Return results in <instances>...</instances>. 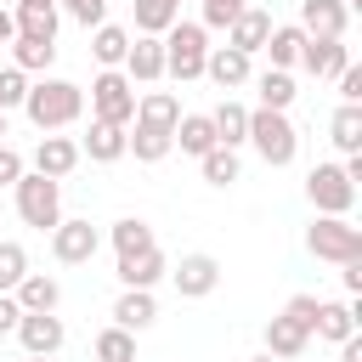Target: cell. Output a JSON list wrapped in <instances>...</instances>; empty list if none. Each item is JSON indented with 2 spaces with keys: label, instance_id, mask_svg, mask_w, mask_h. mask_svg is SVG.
<instances>
[{
  "label": "cell",
  "instance_id": "6da1fadb",
  "mask_svg": "<svg viewBox=\"0 0 362 362\" xmlns=\"http://www.w3.org/2000/svg\"><path fill=\"white\" fill-rule=\"evenodd\" d=\"M23 113H28L34 130H68V124H79V113H85V90H79L74 79H57V74L28 79Z\"/></svg>",
  "mask_w": 362,
  "mask_h": 362
},
{
  "label": "cell",
  "instance_id": "7a4b0ae2",
  "mask_svg": "<svg viewBox=\"0 0 362 362\" xmlns=\"http://www.w3.org/2000/svg\"><path fill=\"white\" fill-rule=\"evenodd\" d=\"M158 40H164V79H175V85L204 79V57H209V28L204 23H170Z\"/></svg>",
  "mask_w": 362,
  "mask_h": 362
},
{
  "label": "cell",
  "instance_id": "3957f363",
  "mask_svg": "<svg viewBox=\"0 0 362 362\" xmlns=\"http://www.w3.org/2000/svg\"><path fill=\"white\" fill-rule=\"evenodd\" d=\"M249 141H255V153H260L272 170H288L294 153H300V130H294L288 113H277V107H249Z\"/></svg>",
  "mask_w": 362,
  "mask_h": 362
},
{
  "label": "cell",
  "instance_id": "277c9868",
  "mask_svg": "<svg viewBox=\"0 0 362 362\" xmlns=\"http://www.w3.org/2000/svg\"><path fill=\"white\" fill-rule=\"evenodd\" d=\"M11 198H17V215L34 226V232H51L62 221V181L40 175V170H23L11 181Z\"/></svg>",
  "mask_w": 362,
  "mask_h": 362
},
{
  "label": "cell",
  "instance_id": "5b68a950",
  "mask_svg": "<svg viewBox=\"0 0 362 362\" xmlns=\"http://www.w3.org/2000/svg\"><path fill=\"white\" fill-rule=\"evenodd\" d=\"M305 249L317 260H334V266L362 260V226H351V215H317L305 226Z\"/></svg>",
  "mask_w": 362,
  "mask_h": 362
},
{
  "label": "cell",
  "instance_id": "8992f818",
  "mask_svg": "<svg viewBox=\"0 0 362 362\" xmlns=\"http://www.w3.org/2000/svg\"><path fill=\"white\" fill-rule=\"evenodd\" d=\"M90 119H107V124H130L136 119V85L124 68H102L90 79Z\"/></svg>",
  "mask_w": 362,
  "mask_h": 362
},
{
  "label": "cell",
  "instance_id": "52a82bcc",
  "mask_svg": "<svg viewBox=\"0 0 362 362\" xmlns=\"http://www.w3.org/2000/svg\"><path fill=\"white\" fill-rule=\"evenodd\" d=\"M305 198H311L317 215H351V204H356V181L345 175V164H317V170L305 175Z\"/></svg>",
  "mask_w": 362,
  "mask_h": 362
},
{
  "label": "cell",
  "instance_id": "ba28073f",
  "mask_svg": "<svg viewBox=\"0 0 362 362\" xmlns=\"http://www.w3.org/2000/svg\"><path fill=\"white\" fill-rule=\"evenodd\" d=\"M96 249H102V232H96L90 221H57V226H51V255H57V266H85V260H96Z\"/></svg>",
  "mask_w": 362,
  "mask_h": 362
},
{
  "label": "cell",
  "instance_id": "9c48e42d",
  "mask_svg": "<svg viewBox=\"0 0 362 362\" xmlns=\"http://www.w3.org/2000/svg\"><path fill=\"white\" fill-rule=\"evenodd\" d=\"M11 334H17V345H23L28 356H57V351H62V339H68V328H62V317H57V311H23Z\"/></svg>",
  "mask_w": 362,
  "mask_h": 362
},
{
  "label": "cell",
  "instance_id": "30bf717a",
  "mask_svg": "<svg viewBox=\"0 0 362 362\" xmlns=\"http://www.w3.org/2000/svg\"><path fill=\"white\" fill-rule=\"evenodd\" d=\"M170 283H175V294L181 300H204V294H215L221 288V260L215 255H181V266L170 272Z\"/></svg>",
  "mask_w": 362,
  "mask_h": 362
},
{
  "label": "cell",
  "instance_id": "8fae6325",
  "mask_svg": "<svg viewBox=\"0 0 362 362\" xmlns=\"http://www.w3.org/2000/svg\"><path fill=\"white\" fill-rule=\"evenodd\" d=\"M79 158H85V153H79V141H74V136H57V130H45V136L34 141V158H28V164H34L40 175L62 181V175H74V170H79Z\"/></svg>",
  "mask_w": 362,
  "mask_h": 362
},
{
  "label": "cell",
  "instance_id": "7c38bea8",
  "mask_svg": "<svg viewBox=\"0 0 362 362\" xmlns=\"http://www.w3.org/2000/svg\"><path fill=\"white\" fill-rule=\"evenodd\" d=\"M345 62H351L345 40H322V34H305V45H300V68H305L311 79H339V74H345Z\"/></svg>",
  "mask_w": 362,
  "mask_h": 362
},
{
  "label": "cell",
  "instance_id": "4fadbf2b",
  "mask_svg": "<svg viewBox=\"0 0 362 362\" xmlns=\"http://www.w3.org/2000/svg\"><path fill=\"white\" fill-rule=\"evenodd\" d=\"M119 68L130 74V85H158L164 79V40L158 34H136Z\"/></svg>",
  "mask_w": 362,
  "mask_h": 362
},
{
  "label": "cell",
  "instance_id": "5bb4252c",
  "mask_svg": "<svg viewBox=\"0 0 362 362\" xmlns=\"http://www.w3.org/2000/svg\"><path fill=\"white\" fill-rule=\"evenodd\" d=\"M204 79H215L221 90H238V85L255 79V57H243V51H232V45H209V57H204Z\"/></svg>",
  "mask_w": 362,
  "mask_h": 362
},
{
  "label": "cell",
  "instance_id": "9a60e30c",
  "mask_svg": "<svg viewBox=\"0 0 362 362\" xmlns=\"http://www.w3.org/2000/svg\"><path fill=\"white\" fill-rule=\"evenodd\" d=\"M300 28H305V34H322V40H345L351 11H345L339 0H300Z\"/></svg>",
  "mask_w": 362,
  "mask_h": 362
},
{
  "label": "cell",
  "instance_id": "2e32d148",
  "mask_svg": "<svg viewBox=\"0 0 362 362\" xmlns=\"http://www.w3.org/2000/svg\"><path fill=\"white\" fill-rule=\"evenodd\" d=\"M266 34H272V11L243 6V11L232 17V28H226V45H232V51H243V57H255V51L266 45Z\"/></svg>",
  "mask_w": 362,
  "mask_h": 362
},
{
  "label": "cell",
  "instance_id": "e0dca14e",
  "mask_svg": "<svg viewBox=\"0 0 362 362\" xmlns=\"http://www.w3.org/2000/svg\"><path fill=\"white\" fill-rule=\"evenodd\" d=\"M164 272H170V260H164L158 243L141 249V255H119V283H124V288H153Z\"/></svg>",
  "mask_w": 362,
  "mask_h": 362
},
{
  "label": "cell",
  "instance_id": "ac0fdd59",
  "mask_svg": "<svg viewBox=\"0 0 362 362\" xmlns=\"http://www.w3.org/2000/svg\"><path fill=\"white\" fill-rule=\"evenodd\" d=\"M113 322L130 328V334L153 328V322H158V300H153V288H124V294L113 300Z\"/></svg>",
  "mask_w": 362,
  "mask_h": 362
},
{
  "label": "cell",
  "instance_id": "d6986e66",
  "mask_svg": "<svg viewBox=\"0 0 362 362\" xmlns=\"http://www.w3.org/2000/svg\"><path fill=\"white\" fill-rule=\"evenodd\" d=\"M79 153H85L90 164H113V158H124V124H107V119H90V130H85V141H79Z\"/></svg>",
  "mask_w": 362,
  "mask_h": 362
},
{
  "label": "cell",
  "instance_id": "ffe728a7",
  "mask_svg": "<svg viewBox=\"0 0 362 362\" xmlns=\"http://www.w3.org/2000/svg\"><path fill=\"white\" fill-rule=\"evenodd\" d=\"M170 130H158V124H141V119H130L124 124V153H136L141 164H158V158H170Z\"/></svg>",
  "mask_w": 362,
  "mask_h": 362
},
{
  "label": "cell",
  "instance_id": "44dd1931",
  "mask_svg": "<svg viewBox=\"0 0 362 362\" xmlns=\"http://www.w3.org/2000/svg\"><path fill=\"white\" fill-rule=\"evenodd\" d=\"M311 334L328 339V345L351 339V334H356V305H351V300H317V328H311Z\"/></svg>",
  "mask_w": 362,
  "mask_h": 362
},
{
  "label": "cell",
  "instance_id": "7402d4cb",
  "mask_svg": "<svg viewBox=\"0 0 362 362\" xmlns=\"http://www.w3.org/2000/svg\"><path fill=\"white\" fill-rule=\"evenodd\" d=\"M300 45H305V28L300 23H272V34H266V57H272V68H300Z\"/></svg>",
  "mask_w": 362,
  "mask_h": 362
},
{
  "label": "cell",
  "instance_id": "603a6c76",
  "mask_svg": "<svg viewBox=\"0 0 362 362\" xmlns=\"http://www.w3.org/2000/svg\"><path fill=\"white\" fill-rule=\"evenodd\" d=\"M11 300H17L23 311H57V305H62V283L45 277V272H28V277L11 288Z\"/></svg>",
  "mask_w": 362,
  "mask_h": 362
},
{
  "label": "cell",
  "instance_id": "cb8c5ba5",
  "mask_svg": "<svg viewBox=\"0 0 362 362\" xmlns=\"http://www.w3.org/2000/svg\"><path fill=\"white\" fill-rule=\"evenodd\" d=\"M305 345H311V334H305V328H300L294 317H283V311H277V317L266 322V351H272L277 362H294V356H300Z\"/></svg>",
  "mask_w": 362,
  "mask_h": 362
},
{
  "label": "cell",
  "instance_id": "d4e9b609",
  "mask_svg": "<svg viewBox=\"0 0 362 362\" xmlns=\"http://www.w3.org/2000/svg\"><path fill=\"white\" fill-rule=\"evenodd\" d=\"M187 158H204L209 147H215V124H209V113H181L175 119V136H170Z\"/></svg>",
  "mask_w": 362,
  "mask_h": 362
},
{
  "label": "cell",
  "instance_id": "484cf974",
  "mask_svg": "<svg viewBox=\"0 0 362 362\" xmlns=\"http://www.w3.org/2000/svg\"><path fill=\"white\" fill-rule=\"evenodd\" d=\"M255 96H260V107L288 113V102L300 96V85H294V74H288V68H266V74H255Z\"/></svg>",
  "mask_w": 362,
  "mask_h": 362
},
{
  "label": "cell",
  "instance_id": "4316f807",
  "mask_svg": "<svg viewBox=\"0 0 362 362\" xmlns=\"http://www.w3.org/2000/svg\"><path fill=\"white\" fill-rule=\"evenodd\" d=\"M209 124H215V141H221V147H243V141H249V107L232 102V96L209 113Z\"/></svg>",
  "mask_w": 362,
  "mask_h": 362
},
{
  "label": "cell",
  "instance_id": "83f0119b",
  "mask_svg": "<svg viewBox=\"0 0 362 362\" xmlns=\"http://www.w3.org/2000/svg\"><path fill=\"white\" fill-rule=\"evenodd\" d=\"M328 141L339 153H362V102H339L328 119Z\"/></svg>",
  "mask_w": 362,
  "mask_h": 362
},
{
  "label": "cell",
  "instance_id": "f1b7e54d",
  "mask_svg": "<svg viewBox=\"0 0 362 362\" xmlns=\"http://www.w3.org/2000/svg\"><path fill=\"white\" fill-rule=\"evenodd\" d=\"M124 51H130V28H119V23H96V28H90V57H96L102 68H119Z\"/></svg>",
  "mask_w": 362,
  "mask_h": 362
},
{
  "label": "cell",
  "instance_id": "f546056e",
  "mask_svg": "<svg viewBox=\"0 0 362 362\" xmlns=\"http://www.w3.org/2000/svg\"><path fill=\"white\" fill-rule=\"evenodd\" d=\"M51 62H57V40H34V34H17V40H11V68L45 74Z\"/></svg>",
  "mask_w": 362,
  "mask_h": 362
},
{
  "label": "cell",
  "instance_id": "4dcf8cb0",
  "mask_svg": "<svg viewBox=\"0 0 362 362\" xmlns=\"http://www.w3.org/2000/svg\"><path fill=\"white\" fill-rule=\"evenodd\" d=\"M136 119H141V124H158V130H170V136H175L181 102H175L170 90H141V96H136Z\"/></svg>",
  "mask_w": 362,
  "mask_h": 362
},
{
  "label": "cell",
  "instance_id": "1f68e13d",
  "mask_svg": "<svg viewBox=\"0 0 362 362\" xmlns=\"http://www.w3.org/2000/svg\"><path fill=\"white\" fill-rule=\"evenodd\" d=\"M107 243H113V255H141V249H153L158 238H153V226H147L141 215H124V221L107 226Z\"/></svg>",
  "mask_w": 362,
  "mask_h": 362
},
{
  "label": "cell",
  "instance_id": "d6a6232c",
  "mask_svg": "<svg viewBox=\"0 0 362 362\" xmlns=\"http://www.w3.org/2000/svg\"><path fill=\"white\" fill-rule=\"evenodd\" d=\"M11 23H17V34L57 40V23H62V11H57V6H11Z\"/></svg>",
  "mask_w": 362,
  "mask_h": 362
},
{
  "label": "cell",
  "instance_id": "836d02e7",
  "mask_svg": "<svg viewBox=\"0 0 362 362\" xmlns=\"http://www.w3.org/2000/svg\"><path fill=\"white\" fill-rule=\"evenodd\" d=\"M198 170H204V181H209V187H232L243 164H238V147H221V141H215V147L198 158Z\"/></svg>",
  "mask_w": 362,
  "mask_h": 362
},
{
  "label": "cell",
  "instance_id": "e575fe53",
  "mask_svg": "<svg viewBox=\"0 0 362 362\" xmlns=\"http://www.w3.org/2000/svg\"><path fill=\"white\" fill-rule=\"evenodd\" d=\"M96 362H136V334L130 328H119V322H107L102 334H96Z\"/></svg>",
  "mask_w": 362,
  "mask_h": 362
},
{
  "label": "cell",
  "instance_id": "d590c367",
  "mask_svg": "<svg viewBox=\"0 0 362 362\" xmlns=\"http://www.w3.org/2000/svg\"><path fill=\"white\" fill-rule=\"evenodd\" d=\"M181 23V0H136V34H164Z\"/></svg>",
  "mask_w": 362,
  "mask_h": 362
},
{
  "label": "cell",
  "instance_id": "8d00e7d4",
  "mask_svg": "<svg viewBox=\"0 0 362 362\" xmlns=\"http://www.w3.org/2000/svg\"><path fill=\"white\" fill-rule=\"evenodd\" d=\"M23 277H28V249L6 238V243H0V294H11Z\"/></svg>",
  "mask_w": 362,
  "mask_h": 362
},
{
  "label": "cell",
  "instance_id": "74e56055",
  "mask_svg": "<svg viewBox=\"0 0 362 362\" xmlns=\"http://www.w3.org/2000/svg\"><path fill=\"white\" fill-rule=\"evenodd\" d=\"M57 11H62V17H74L79 28H96V23H107V0H57Z\"/></svg>",
  "mask_w": 362,
  "mask_h": 362
},
{
  "label": "cell",
  "instance_id": "f35d334b",
  "mask_svg": "<svg viewBox=\"0 0 362 362\" xmlns=\"http://www.w3.org/2000/svg\"><path fill=\"white\" fill-rule=\"evenodd\" d=\"M23 96H28V74L23 68H0V113L23 107Z\"/></svg>",
  "mask_w": 362,
  "mask_h": 362
},
{
  "label": "cell",
  "instance_id": "ab89813d",
  "mask_svg": "<svg viewBox=\"0 0 362 362\" xmlns=\"http://www.w3.org/2000/svg\"><path fill=\"white\" fill-rule=\"evenodd\" d=\"M249 0H204V28H232V17L243 11Z\"/></svg>",
  "mask_w": 362,
  "mask_h": 362
},
{
  "label": "cell",
  "instance_id": "60d3db41",
  "mask_svg": "<svg viewBox=\"0 0 362 362\" xmlns=\"http://www.w3.org/2000/svg\"><path fill=\"white\" fill-rule=\"evenodd\" d=\"M283 317H294V322L311 334V328H317V294H294V300L283 305Z\"/></svg>",
  "mask_w": 362,
  "mask_h": 362
},
{
  "label": "cell",
  "instance_id": "b9f144b4",
  "mask_svg": "<svg viewBox=\"0 0 362 362\" xmlns=\"http://www.w3.org/2000/svg\"><path fill=\"white\" fill-rule=\"evenodd\" d=\"M23 170H28V158H23L17 147H6V141H0V187H11Z\"/></svg>",
  "mask_w": 362,
  "mask_h": 362
},
{
  "label": "cell",
  "instance_id": "7bdbcfd3",
  "mask_svg": "<svg viewBox=\"0 0 362 362\" xmlns=\"http://www.w3.org/2000/svg\"><path fill=\"white\" fill-rule=\"evenodd\" d=\"M339 102H362V68L356 62H345V74H339Z\"/></svg>",
  "mask_w": 362,
  "mask_h": 362
},
{
  "label": "cell",
  "instance_id": "ee69618b",
  "mask_svg": "<svg viewBox=\"0 0 362 362\" xmlns=\"http://www.w3.org/2000/svg\"><path fill=\"white\" fill-rule=\"evenodd\" d=\"M17 317H23V305H17L11 294H0V339H6L11 328H17Z\"/></svg>",
  "mask_w": 362,
  "mask_h": 362
},
{
  "label": "cell",
  "instance_id": "f6af8a7d",
  "mask_svg": "<svg viewBox=\"0 0 362 362\" xmlns=\"http://www.w3.org/2000/svg\"><path fill=\"white\" fill-rule=\"evenodd\" d=\"M339 277H345V294H362V260H345Z\"/></svg>",
  "mask_w": 362,
  "mask_h": 362
},
{
  "label": "cell",
  "instance_id": "bcb514c9",
  "mask_svg": "<svg viewBox=\"0 0 362 362\" xmlns=\"http://www.w3.org/2000/svg\"><path fill=\"white\" fill-rule=\"evenodd\" d=\"M339 362H362V334H351V339H339Z\"/></svg>",
  "mask_w": 362,
  "mask_h": 362
},
{
  "label": "cell",
  "instance_id": "7dc6e473",
  "mask_svg": "<svg viewBox=\"0 0 362 362\" xmlns=\"http://www.w3.org/2000/svg\"><path fill=\"white\" fill-rule=\"evenodd\" d=\"M11 40H17V23H11V11L0 6V45H11Z\"/></svg>",
  "mask_w": 362,
  "mask_h": 362
},
{
  "label": "cell",
  "instance_id": "c3c4849f",
  "mask_svg": "<svg viewBox=\"0 0 362 362\" xmlns=\"http://www.w3.org/2000/svg\"><path fill=\"white\" fill-rule=\"evenodd\" d=\"M17 6H57V0H17Z\"/></svg>",
  "mask_w": 362,
  "mask_h": 362
},
{
  "label": "cell",
  "instance_id": "681fc988",
  "mask_svg": "<svg viewBox=\"0 0 362 362\" xmlns=\"http://www.w3.org/2000/svg\"><path fill=\"white\" fill-rule=\"evenodd\" d=\"M249 362H277V356H272V351H260V356H249Z\"/></svg>",
  "mask_w": 362,
  "mask_h": 362
},
{
  "label": "cell",
  "instance_id": "f907efd6",
  "mask_svg": "<svg viewBox=\"0 0 362 362\" xmlns=\"http://www.w3.org/2000/svg\"><path fill=\"white\" fill-rule=\"evenodd\" d=\"M339 6H345V11H356V6H362V0H339Z\"/></svg>",
  "mask_w": 362,
  "mask_h": 362
},
{
  "label": "cell",
  "instance_id": "816d5d0a",
  "mask_svg": "<svg viewBox=\"0 0 362 362\" xmlns=\"http://www.w3.org/2000/svg\"><path fill=\"white\" fill-rule=\"evenodd\" d=\"M0 141H6V113H0Z\"/></svg>",
  "mask_w": 362,
  "mask_h": 362
},
{
  "label": "cell",
  "instance_id": "f5cc1de1",
  "mask_svg": "<svg viewBox=\"0 0 362 362\" xmlns=\"http://www.w3.org/2000/svg\"><path fill=\"white\" fill-rule=\"evenodd\" d=\"M28 362H51V356H28Z\"/></svg>",
  "mask_w": 362,
  "mask_h": 362
}]
</instances>
